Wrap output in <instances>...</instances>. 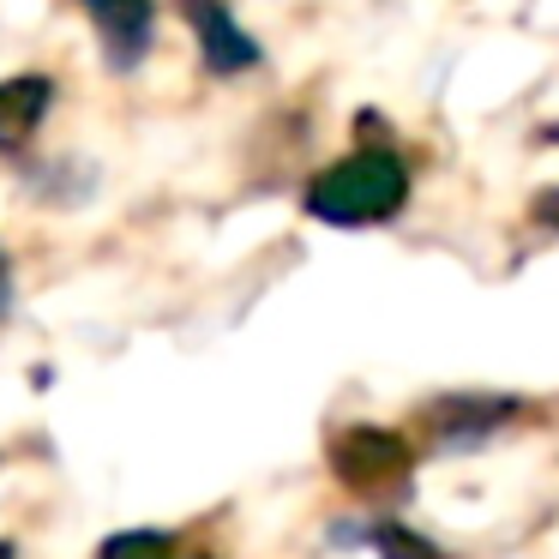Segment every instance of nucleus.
Listing matches in <instances>:
<instances>
[{"instance_id": "423d86ee", "label": "nucleus", "mask_w": 559, "mask_h": 559, "mask_svg": "<svg viewBox=\"0 0 559 559\" xmlns=\"http://www.w3.org/2000/svg\"><path fill=\"white\" fill-rule=\"evenodd\" d=\"M103 559H169V535L157 530H133V535H109Z\"/></svg>"}, {"instance_id": "0eeeda50", "label": "nucleus", "mask_w": 559, "mask_h": 559, "mask_svg": "<svg viewBox=\"0 0 559 559\" xmlns=\"http://www.w3.org/2000/svg\"><path fill=\"white\" fill-rule=\"evenodd\" d=\"M373 547H379V559H445V554H433V547H427L421 535L397 530V523H385V530H373Z\"/></svg>"}, {"instance_id": "20e7f679", "label": "nucleus", "mask_w": 559, "mask_h": 559, "mask_svg": "<svg viewBox=\"0 0 559 559\" xmlns=\"http://www.w3.org/2000/svg\"><path fill=\"white\" fill-rule=\"evenodd\" d=\"M181 7H187V25H193L199 43H205L211 73H247V67L259 61V43L229 19V7H217V0H181Z\"/></svg>"}, {"instance_id": "f257e3e1", "label": "nucleus", "mask_w": 559, "mask_h": 559, "mask_svg": "<svg viewBox=\"0 0 559 559\" xmlns=\"http://www.w3.org/2000/svg\"><path fill=\"white\" fill-rule=\"evenodd\" d=\"M403 199H409V169L391 151H349L307 187V211L337 229H367V223L397 217Z\"/></svg>"}, {"instance_id": "f03ea898", "label": "nucleus", "mask_w": 559, "mask_h": 559, "mask_svg": "<svg viewBox=\"0 0 559 559\" xmlns=\"http://www.w3.org/2000/svg\"><path fill=\"white\" fill-rule=\"evenodd\" d=\"M331 469L349 487H385L409 469V445L385 427H349V433L331 439Z\"/></svg>"}, {"instance_id": "7ed1b4c3", "label": "nucleus", "mask_w": 559, "mask_h": 559, "mask_svg": "<svg viewBox=\"0 0 559 559\" xmlns=\"http://www.w3.org/2000/svg\"><path fill=\"white\" fill-rule=\"evenodd\" d=\"M85 13L109 49V67H139V55L151 49V31H157L151 0H85Z\"/></svg>"}, {"instance_id": "6e6552de", "label": "nucleus", "mask_w": 559, "mask_h": 559, "mask_svg": "<svg viewBox=\"0 0 559 559\" xmlns=\"http://www.w3.org/2000/svg\"><path fill=\"white\" fill-rule=\"evenodd\" d=\"M7 295H13V283H7V265H0V313H7Z\"/></svg>"}, {"instance_id": "1a4fd4ad", "label": "nucleus", "mask_w": 559, "mask_h": 559, "mask_svg": "<svg viewBox=\"0 0 559 559\" xmlns=\"http://www.w3.org/2000/svg\"><path fill=\"white\" fill-rule=\"evenodd\" d=\"M0 559H13V547H7V542H0Z\"/></svg>"}, {"instance_id": "39448f33", "label": "nucleus", "mask_w": 559, "mask_h": 559, "mask_svg": "<svg viewBox=\"0 0 559 559\" xmlns=\"http://www.w3.org/2000/svg\"><path fill=\"white\" fill-rule=\"evenodd\" d=\"M43 103H49V79H7L0 85V145H19L25 133H37Z\"/></svg>"}]
</instances>
